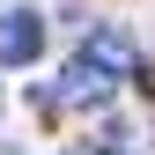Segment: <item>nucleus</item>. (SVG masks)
<instances>
[{
	"label": "nucleus",
	"instance_id": "7ed1b4c3",
	"mask_svg": "<svg viewBox=\"0 0 155 155\" xmlns=\"http://www.w3.org/2000/svg\"><path fill=\"white\" fill-rule=\"evenodd\" d=\"M81 59H89L96 74H104V81H126V74H133V45H126L118 30H89V45H81Z\"/></svg>",
	"mask_w": 155,
	"mask_h": 155
},
{
	"label": "nucleus",
	"instance_id": "f03ea898",
	"mask_svg": "<svg viewBox=\"0 0 155 155\" xmlns=\"http://www.w3.org/2000/svg\"><path fill=\"white\" fill-rule=\"evenodd\" d=\"M111 89H118V81H104V74H96V67L81 59V52H74V59H67V74H59V81L45 89V104H59V111H74V104H104Z\"/></svg>",
	"mask_w": 155,
	"mask_h": 155
},
{
	"label": "nucleus",
	"instance_id": "f257e3e1",
	"mask_svg": "<svg viewBox=\"0 0 155 155\" xmlns=\"http://www.w3.org/2000/svg\"><path fill=\"white\" fill-rule=\"evenodd\" d=\"M37 52H45V22L30 8H8L0 15V67H37Z\"/></svg>",
	"mask_w": 155,
	"mask_h": 155
}]
</instances>
